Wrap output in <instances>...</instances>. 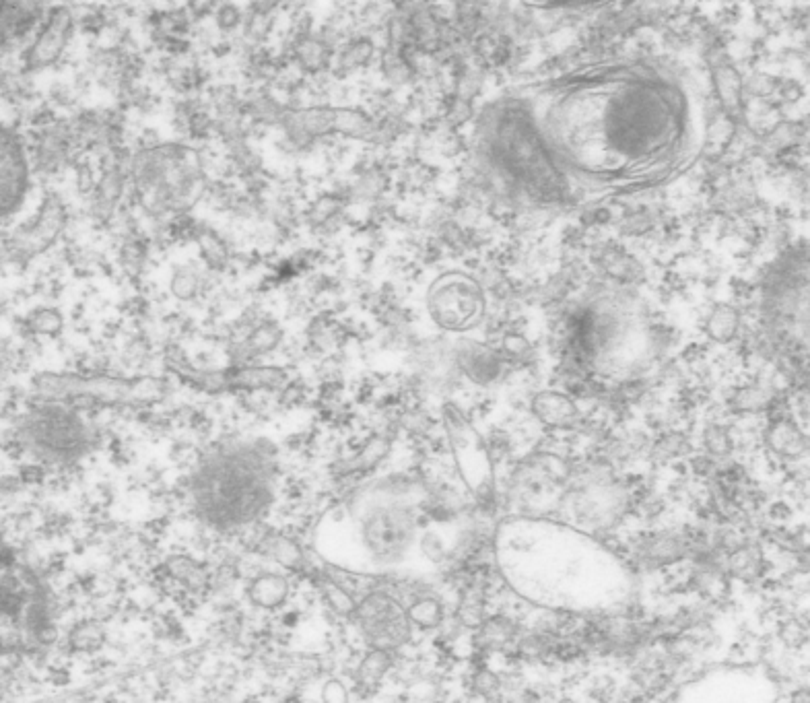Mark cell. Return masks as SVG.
<instances>
[{
    "label": "cell",
    "instance_id": "cell-1",
    "mask_svg": "<svg viewBox=\"0 0 810 703\" xmlns=\"http://www.w3.org/2000/svg\"><path fill=\"white\" fill-rule=\"evenodd\" d=\"M712 102L699 60L604 56L503 89L479 116L475 147L518 198L586 207L693 170L710 145Z\"/></svg>",
    "mask_w": 810,
    "mask_h": 703
},
{
    "label": "cell",
    "instance_id": "cell-2",
    "mask_svg": "<svg viewBox=\"0 0 810 703\" xmlns=\"http://www.w3.org/2000/svg\"><path fill=\"white\" fill-rule=\"evenodd\" d=\"M493 551L503 580L532 605L609 613L629 605L633 576L609 547L551 518H505Z\"/></svg>",
    "mask_w": 810,
    "mask_h": 703
},
{
    "label": "cell",
    "instance_id": "cell-3",
    "mask_svg": "<svg viewBox=\"0 0 810 703\" xmlns=\"http://www.w3.org/2000/svg\"><path fill=\"white\" fill-rule=\"evenodd\" d=\"M431 504L425 483L409 477L361 489L334 520L343 528V549L334 561L357 572H394L417 553Z\"/></svg>",
    "mask_w": 810,
    "mask_h": 703
},
{
    "label": "cell",
    "instance_id": "cell-4",
    "mask_svg": "<svg viewBox=\"0 0 810 703\" xmlns=\"http://www.w3.org/2000/svg\"><path fill=\"white\" fill-rule=\"evenodd\" d=\"M277 456L262 440H227L211 448L190 479L196 516L219 530L244 528L260 520L275 501Z\"/></svg>",
    "mask_w": 810,
    "mask_h": 703
},
{
    "label": "cell",
    "instance_id": "cell-5",
    "mask_svg": "<svg viewBox=\"0 0 810 703\" xmlns=\"http://www.w3.org/2000/svg\"><path fill=\"white\" fill-rule=\"evenodd\" d=\"M52 638L50 602L42 580L0 543V681L7 668Z\"/></svg>",
    "mask_w": 810,
    "mask_h": 703
},
{
    "label": "cell",
    "instance_id": "cell-6",
    "mask_svg": "<svg viewBox=\"0 0 810 703\" xmlns=\"http://www.w3.org/2000/svg\"><path fill=\"white\" fill-rule=\"evenodd\" d=\"M137 186L151 209H178L188 205L198 188V170L192 155L182 149H155L137 161Z\"/></svg>",
    "mask_w": 810,
    "mask_h": 703
},
{
    "label": "cell",
    "instance_id": "cell-7",
    "mask_svg": "<svg viewBox=\"0 0 810 703\" xmlns=\"http://www.w3.org/2000/svg\"><path fill=\"white\" fill-rule=\"evenodd\" d=\"M48 398L66 403H104V405H141L161 396V384L149 378L124 380L110 376L52 374L38 380Z\"/></svg>",
    "mask_w": 810,
    "mask_h": 703
},
{
    "label": "cell",
    "instance_id": "cell-8",
    "mask_svg": "<svg viewBox=\"0 0 810 703\" xmlns=\"http://www.w3.org/2000/svg\"><path fill=\"white\" fill-rule=\"evenodd\" d=\"M629 495L627 491L609 477H594L580 483L567 485L561 499L565 524L578 528L590 537L594 532L613 528L627 512Z\"/></svg>",
    "mask_w": 810,
    "mask_h": 703
},
{
    "label": "cell",
    "instance_id": "cell-9",
    "mask_svg": "<svg viewBox=\"0 0 810 703\" xmlns=\"http://www.w3.org/2000/svg\"><path fill=\"white\" fill-rule=\"evenodd\" d=\"M444 421L460 479L483 506L491 504L495 495V471L481 433L454 405L444 407Z\"/></svg>",
    "mask_w": 810,
    "mask_h": 703
},
{
    "label": "cell",
    "instance_id": "cell-10",
    "mask_svg": "<svg viewBox=\"0 0 810 703\" xmlns=\"http://www.w3.org/2000/svg\"><path fill=\"white\" fill-rule=\"evenodd\" d=\"M567 479V466L555 456H540L520 468L510 485V504L516 508V516L547 518L551 510L561 506Z\"/></svg>",
    "mask_w": 810,
    "mask_h": 703
},
{
    "label": "cell",
    "instance_id": "cell-11",
    "mask_svg": "<svg viewBox=\"0 0 810 703\" xmlns=\"http://www.w3.org/2000/svg\"><path fill=\"white\" fill-rule=\"evenodd\" d=\"M27 438L38 454L52 460H69L85 452L91 431L77 411L52 405L33 415L27 425Z\"/></svg>",
    "mask_w": 810,
    "mask_h": 703
},
{
    "label": "cell",
    "instance_id": "cell-12",
    "mask_svg": "<svg viewBox=\"0 0 810 703\" xmlns=\"http://www.w3.org/2000/svg\"><path fill=\"white\" fill-rule=\"evenodd\" d=\"M363 642L369 650L394 652L411 640V621L407 609L386 592H371L357 602L353 613Z\"/></svg>",
    "mask_w": 810,
    "mask_h": 703
},
{
    "label": "cell",
    "instance_id": "cell-13",
    "mask_svg": "<svg viewBox=\"0 0 810 703\" xmlns=\"http://www.w3.org/2000/svg\"><path fill=\"white\" fill-rule=\"evenodd\" d=\"M483 291L466 275L450 273L437 279L429 291V314L446 330H468L483 316Z\"/></svg>",
    "mask_w": 810,
    "mask_h": 703
},
{
    "label": "cell",
    "instance_id": "cell-14",
    "mask_svg": "<svg viewBox=\"0 0 810 703\" xmlns=\"http://www.w3.org/2000/svg\"><path fill=\"white\" fill-rule=\"evenodd\" d=\"M285 128L289 137L297 143H310L322 135H330V132H343V135L351 137H369L374 132V124L363 114L332 108L291 112L289 116H285Z\"/></svg>",
    "mask_w": 810,
    "mask_h": 703
},
{
    "label": "cell",
    "instance_id": "cell-15",
    "mask_svg": "<svg viewBox=\"0 0 810 703\" xmlns=\"http://www.w3.org/2000/svg\"><path fill=\"white\" fill-rule=\"evenodd\" d=\"M29 188V163L21 141L0 126V217L15 213Z\"/></svg>",
    "mask_w": 810,
    "mask_h": 703
},
{
    "label": "cell",
    "instance_id": "cell-16",
    "mask_svg": "<svg viewBox=\"0 0 810 703\" xmlns=\"http://www.w3.org/2000/svg\"><path fill=\"white\" fill-rule=\"evenodd\" d=\"M71 27H73V19H71L69 11L66 9L52 11V15L48 17L46 25L40 31L36 44H33V48H31L29 62L33 66H44L48 62H54L60 56V52L64 50L66 42H69Z\"/></svg>",
    "mask_w": 810,
    "mask_h": 703
},
{
    "label": "cell",
    "instance_id": "cell-17",
    "mask_svg": "<svg viewBox=\"0 0 810 703\" xmlns=\"http://www.w3.org/2000/svg\"><path fill=\"white\" fill-rule=\"evenodd\" d=\"M695 553V537L679 532H660L641 541L637 555L650 565H668Z\"/></svg>",
    "mask_w": 810,
    "mask_h": 703
},
{
    "label": "cell",
    "instance_id": "cell-18",
    "mask_svg": "<svg viewBox=\"0 0 810 703\" xmlns=\"http://www.w3.org/2000/svg\"><path fill=\"white\" fill-rule=\"evenodd\" d=\"M734 687H736L734 673L712 675V677H707V679H703V681H699L695 685H689L679 695H674L668 703H742V701H732V699H736L740 695L736 691L730 697Z\"/></svg>",
    "mask_w": 810,
    "mask_h": 703
},
{
    "label": "cell",
    "instance_id": "cell-19",
    "mask_svg": "<svg viewBox=\"0 0 810 703\" xmlns=\"http://www.w3.org/2000/svg\"><path fill=\"white\" fill-rule=\"evenodd\" d=\"M532 411L545 425L555 429L571 427L578 419L576 403L569 396L555 390L538 392L532 400Z\"/></svg>",
    "mask_w": 810,
    "mask_h": 703
},
{
    "label": "cell",
    "instance_id": "cell-20",
    "mask_svg": "<svg viewBox=\"0 0 810 703\" xmlns=\"http://www.w3.org/2000/svg\"><path fill=\"white\" fill-rule=\"evenodd\" d=\"M714 97L722 104L728 118H736L742 110V77L730 64H720L710 73Z\"/></svg>",
    "mask_w": 810,
    "mask_h": 703
},
{
    "label": "cell",
    "instance_id": "cell-21",
    "mask_svg": "<svg viewBox=\"0 0 810 703\" xmlns=\"http://www.w3.org/2000/svg\"><path fill=\"white\" fill-rule=\"evenodd\" d=\"M516 633L518 627L512 619L495 615L479 625L475 642L477 648L483 652H503L505 648L512 646V642L516 640Z\"/></svg>",
    "mask_w": 810,
    "mask_h": 703
},
{
    "label": "cell",
    "instance_id": "cell-22",
    "mask_svg": "<svg viewBox=\"0 0 810 703\" xmlns=\"http://www.w3.org/2000/svg\"><path fill=\"white\" fill-rule=\"evenodd\" d=\"M769 448L784 458H800L806 452V435L790 419L771 423L767 431Z\"/></svg>",
    "mask_w": 810,
    "mask_h": 703
},
{
    "label": "cell",
    "instance_id": "cell-23",
    "mask_svg": "<svg viewBox=\"0 0 810 703\" xmlns=\"http://www.w3.org/2000/svg\"><path fill=\"white\" fill-rule=\"evenodd\" d=\"M250 598L260 609H279L285 605L289 596V584L279 574H260L250 584Z\"/></svg>",
    "mask_w": 810,
    "mask_h": 703
},
{
    "label": "cell",
    "instance_id": "cell-24",
    "mask_svg": "<svg viewBox=\"0 0 810 703\" xmlns=\"http://www.w3.org/2000/svg\"><path fill=\"white\" fill-rule=\"evenodd\" d=\"M738 328H740V314L736 308L728 304H718L705 322V332L710 334V339L716 343H730L738 334Z\"/></svg>",
    "mask_w": 810,
    "mask_h": 703
},
{
    "label": "cell",
    "instance_id": "cell-25",
    "mask_svg": "<svg viewBox=\"0 0 810 703\" xmlns=\"http://www.w3.org/2000/svg\"><path fill=\"white\" fill-rule=\"evenodd\" d=\"M444 605L433 596H421L407 609L411 625L419 629H435L444 623Z\"/></svg>",
    "mask_w": 810,
    "mask_h": 703
},
{
    "label": "cell",
    "instance_id": "cell-26",
    "mask_svg": "<svg viewBox=\"0 0 810 703\" xmlns=\"http://www.w3.org/2000/svg\"><path fill=\"white\" fill-rule=\"evenodd\" d=\"M483 609H485V596H483V588L477 584H470L462 598H460V607H458V621L468 627V629H479V625L485 621L483 617Z\"/></svg>",
    "mask_w": 810,
    "mask_h": 703
},
{
    "label": "cell",
    "instance_id": "cell-27",
    "mask_svg": "<svg viewBox=\"0 0 810 703\" xmlns=\"http://www.w3.org/2000/svg\"><path fill=\"white\" fill-rule=\"evenodd\" d=\"M495 355L485 351V349H468L462 355V367L464 372L475 380V382H487L497 376V363Z\"/></svg>",
    "mask_w": 810,
    "mask_h": 703
},
{
    "label": "cell",
    "instance_id": "cell-28",
    "mask_svg": "<svg viewBox=\"0 0 810 703\" xmlns=\"http://www.w3.org/2000/svg\"><path fill=\"white\" fill-rule=\"evenodd\" d=\"M759 567L761 555L753 547H738L726 555V569L740 580H753L759 574Z\"/></svg>",
    "mask_w": 810,
    "mask_h": 703
},
{
    "label": "cell",
    "instance_id": "cell-29",
    "mask_svg": "<svg viewBox=\"0 0 810 703\" xmlns=\"http://www.w3.org/2000/svg\"><path fill=\"white\" fill-rule=\"evenodd\" d=\"M390 664H392V658L388 652L369 650V654L359 664V671H357L359 683L367 685V687L378 685L384 679V675L388 673Z\"/></svg>",
    "mask_w": 810,
    "mask_h": 703
},
{
    "label": "cell",
    "instance_id": "cell-30",
    "mask_svg": "<svg viewBox=\"0 0 810 703\" xmlns=\"http://www.w3.org/2000/svg\"><path fill=\"white\" fill-rule=\"evenodd\" d=\"M322 586H324V598H326L328 605L332 607V611L343 615V617H353L355 607H357V602L353 600V596L343 586L334 584V582H324Z\"/></svg>",
    "mask_w": 810,
    "mask_h": 703
},
{
    "label": "cell",
    "instance_id": "cell-31",
    "mask_svg": "<svg viewBox=\"0 0 810 703\" xmlns=\"http://www.w3.org/2000/svg\"><path fill=\"white\" fill-rule=\"evenodd\" d=\"M268 553L273 555V559H277V561L283 563V565H295V563L299 561V557H301V553H299V549L295 547V543L289 541V539H285V537H281V539H277V541H275V539L270 541Z\"/></svg>",
    "mask_w": 810,
    "mask_h": 703
},
{
    "label": "cell",
    "instance_id": "cell-32",
    "mask_svg": "<svg viewBox=\"0 0 810 703\" xmlns=\"http://www.w3.org/2000/svg\"><path fill=\"white\" fill-rule=\"evenodd\" d=\"M472 687H475V691L481 697L491 699V697L497 695V691L501 687V681L493 671H489V668H481V671H477L475 679H472Z\"/></svg>",
    "mask_w": 810,
    "mask_h": 703
},
{
    "label": "cell",
    "instance_id": "cell-33",
    "mask_svg": "<svg viewBox=\"0 0 810 703\" xmlns=\"http://www.w3.org/2000/svg\"><path fill=\"white\" fill-rule=\"evenodd\" d=\"M322 703H349V689L343 681L330 679L322 687Z\"/></svg>",
    "mask_w": 810,
    "mask_h": 703
},
{
    "label": "cell",
    "instance_id": "cell-34",
    "mask_svg": "<svg viewBox=\"0 0 810 703\" xmlns=\"http://www.w3.org/2000/svg\"><path fill=\"white\" fill-rule=\"evenodd\" d=\"M705 442H707V448H710V452H712V454H718V456H724V454L730 450L728 435H726V431L720 429V427H712L710 431H707Z\"/></svg>",
    "mask_w": 810,
    "mask_h": 703
},
{
    "label": "cell",
    "instance_id": "cell-35",
    "mask_svg": "<svg viewBox=\"0 0 810 703\" xmlns=\"http://www.w3.org/2000/svg\"><path fill=\"white\" fill-rule=\"evenodd\" d=\"M510 703H538V699L532 693H520L518 697H514Z\"/></svg>",
    "mask_w": 810,
    "mask_h": 703
},
{
    "label": "cell",
    "instance_id": "cell-36",
    "mask_svg": "<svg viewBox=\"0 0 810 703\" xmlns=\"http://www.w3.org/2000/svg\"><path fill=\"white\" fill-rule=\"evenodd\" d=\"M559 703H576V701H573V699H561Z\"/></svg>",
    "mask_w": 810,
    "mask_h": 703
}]
</instances>
